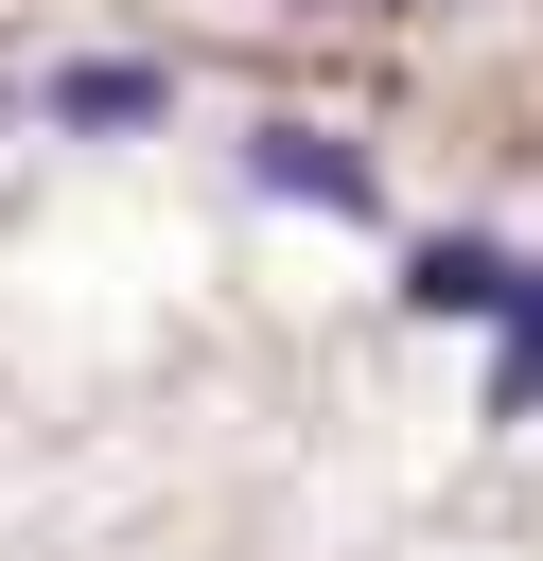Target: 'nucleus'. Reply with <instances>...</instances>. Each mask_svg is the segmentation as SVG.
Listing matches in <instances>:
<instances>
[{
    "mask_svg": "<svg viewBox=\"0 0 543 561\" xmlns=\"http://www.w3.org/2000/svg\"><path fill=\"white\" fill-rule=\"evenodd\" d=\"M245 175H263L280 210H385V175H368L333 123H263V140H245Z\"/></svg>",
    "mask_w": 543,
    "mask_h": 561,
    "instance_id": "f257e3e1",
    "label": "nucleus"
},
{
    "mask_svg": "<svg viewBox=\"0 0 543 561\" xmlns=\"http://www.w3.org/2000/svg\"><path fill=\"white\" fill-rule=\"evenodd\" d=\"M35 105H53V123H70V140H140V123H158V105H175V88H158V70H140V53H70V70H53V88H35Z\"/></svg>",
    "mask_w": 543,
    "mask_h": 561,
    "instance_id": "f03ea898",
    "label": "nucleus"
},
{
    "mask_svg": "<svg viewBox=\"0 0 543 561\" xmlns=\"http://www.w3.org/2000/svg\"><path fill=\"white\" fill-rule=\"evenodd\" d=\"M403 298H420V316H490V333H508L525 263H508V245H473V228H438V245H403Z\"/></svg>",
    "mask_w": 543,
    "mask_h": 561,
    "instance_id": "7ed1b4c3",
    "label": "nucleus"
},
{
    "mask_svg": "<svg viewBox=\"0 0 543 561\" xmlns=\"http://www.w3.org/2000/svg\"><path fill=\"white\" fill-rule=\"evenodd\" d=\"M490 421H543V333H525V316L490 333Z\"/></svg>",
    "mask_w": 543,
    "mask_h": 561,
    "instance_id": "20e7f679",
    "label": "nucleus"
},
{
    "mask_svg": "<svg viewBox=\"0 0 543 561\" xmlns=\"http://www.w3.org/2000/svg\"><path fill=\"white\" fill-rule=\"evenodd\" d=\"M508 316H525V333H543V263H525V298H508Z\"/></svg>",
    "mask_w": 543,
    "mask_h": 561,
    "instance_id": "39448f33",
    "label": "nucleus"
}]
</instances>
